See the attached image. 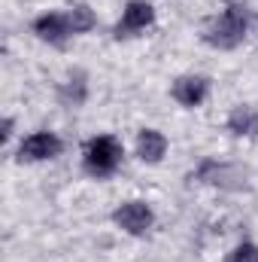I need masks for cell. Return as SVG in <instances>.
<instances>
[{"label":"cell","instance_id":"10","mask_svg":"<svg viewBox=\"0 0 258 262\" xmlns=\"http://www.w3.org/2000/svg\"><path fill=\"white\" fill-rule=\"evenodd\" d=\"M167 152V137L155 128H143L137 134V156L146 162V165H158Z\"/></svg>","mask_w":258,"mask_h":262},{"label":"cell","instance_id":"11","mask_svg":"<svg viewBox=\"0 0 258 262\" xmlns=\"http://www.w3.org/2000/svg\"><path fill=\"white\" fill-rule=\"evenodd\" d=\"M228 131L237 137H258V110L255 107H234L228 116Z\"/></svg>","mask_w":258,"mask_h":262},{"label":"cell","instance_id":"7","mask_svg":"<svg viewBox=\"0 0 258 262\" xmlns=\"http://www.w3.org/2000/svg\"><path fill=\"white\" fill-rule=\"evenodd\" d=\"M31 31L43 43H52V46H64L67 40H70V34H73L67 15H61V12H43V15H37L31 21Z\"/></svg>","mask_w":258,"mask_h":262},{"label":"cell","instance_id":"4","mask_svg":"<svg viewBox=\"0 0 258 262\" xmlns=\"http://www.w3.org/2000/svg\"><path fill=\"white\" fill-rule=\"evenodd\" d=\"M64 140L52 131H34L18 143V162H49L55 156H61Z\"/></svg>","mask_w":258,"mask_h":262},{"label":"cell","instance_id":"14","mask_svg":"<svg viewBox=\"0 0 258 262\" xmlns=\"http://www.w3.org/2000/svg\"><path fill=\"white\" fill-rule=\"evenodd\" d=\"M12 128H15V119H12V116H6V119H3V128H0V137H3V140H9V137H12Z\"/></svg>","mask_w":258,"mask_h":262},{"label":"cell","instance_id":"13","mask_svg":"<svg viewBox=\"0 0 258 262\" xmlns=\"http://www.w3.org/2000/svg\"><path fill=\"white\" fill-rule=\"evenodd\" d=\"M228 262H258V247L252 241H243V244L234 247V253H231Z\"/></svg>","mask_w":258,"mask_h":262},{"label":"cell","instance_id":"6","mask_svg":"<svg viewBox=\"0 0 258 262\" xmlns=\"http://www.w3.org/2000/svg\"><path fill=\"white\" fill-rule=\"evenodd\" d=\"M152 21H155V6H152L149 0H128V6H125L119 25L113 28V37H116V40H128L134 34L146 31Z\"/></svg>","mask_w":258,"mask_h":262},{"label":"cell","instance_id":"9","mask_svg":"<svg viewBox=\"0 0 258 262\" xmlns=\"http://www.w3.org/2000/svg\"><path fill=\"white\" fill-rule=\"evenodd\" d=\"M88 101V76L85 70H73L58 85V104L61 107H82Z\"/></svg>","mask_w":258,"mask_h":262},{"label":"cell","instance_id":"1","mask_svg":"<svg viewBox=\"0 0 258 262\" xmlns=\"http://www.w3.org/2000/svg\"><path fill=\"white\" fill-rule=\"evenodd\" d=\"M246 31H249V12H246V6L243 3H228L225 12L210 15L203 21L200 37L213 49H237L246 40Z\"/></svg>","mask_w":258,"mask_h":262},{"label":"cell","instance_id":"8","mask_svg":"<svg viewBox=\"0 0 258 262\" xmlns=\"http://www.w3.org/2000/svg\"><path fill=\"white\" fill-rule=\"evenodd\" d=\"M170 95H173V101H176L179 107L194 110V107H200V104L207 101V95H210V79H207V76H194V73L179 76V79L173 82Z\"/></svg>","mask_w":258,"mask_h":262},{"label":"cell","instance_id":"2","mask_svg":"<svg viewBox=\"0 0 258 262\" xmlns=\"http://www.w3.org/2000/svg\"><path fill=\"white\" fill-rule=\"evenodd\" d=\"M122 156H125V149L113 134H97V137L85 140V146H82V168H85V174L104 180L119 171Z\"/></svg>","mask_w":258,"mask_h":262},{"label":"cell","instance_id":"3","mask_svg":"<svg viewBox=\"0 0 258 262\" xmlns=\"http://www.w3.org/2000/svg\"><path fill=\"white\" fill-rule=\"evenodd\" d=\"M192 180L222 186V189H237V183L246 186V171H240L234 165H225V162H216V159H207V162L197 165V171H192Z\"/></svg>","mask_w":258,"mask_h":262},{"label":"cell","instance_id":"5","mask_svg":"<svg viewBox=\"0 0 258 262\" xmlns=\"http://www.w3.org/2000/svg\"><path fill=\"white\" fill-rule=\"evenodd\" d=\"M113 223H116L119 229H125L128 235L140 238V235H146V232L152 229L155 213H152V207H149L146 201H125L122 207L113 210Z\"/></svg>","mask_w":258,"mask_h":262},{"label":"cell","instance_id":"12","mask_svg":"<svg viewBox=\"0 0 258 262\" xmlns=\"http://www.w3.org/2000/svg\"><path fill=\"white\" fill-rule=\"evenodd\" d=\"M67 21H70L73 34H88V31L97 25V15H94V9H91L88 3H73V6L67 9Z\"/></svg>","mask_w":258,"mask_h":262}]
</instances>
